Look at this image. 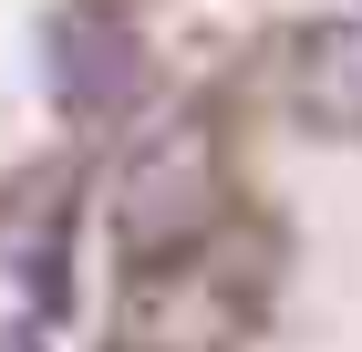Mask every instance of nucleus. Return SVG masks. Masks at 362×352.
Here are the masks:
<instances>
[{
  "instance_id": "obj_1",
  "label": "nucleus",
  "mask_w": 362,
  "mask_h": 352,
  "mask_svg": "<svg viewBox=\"0 0 362 352\" xmlns=\"http://www.w3.org/2000/svg\"><path fill=\"white\" fill-rule=\"evenodd\" d=\"M93 352H362V0L228 31L104 166Z\"/></svg>"
},
{
  "instance_id": "obj_2",
  "label": "nucleus",
  "mask_w": 362,
  "mask_h": 352,
  "mask_svg": "<svg viewBox=\"0 0 362 352\" xmlns=\"http://www.w3.org/2000/svg\"><path fill=\"white\" fill-rule=\"evenodd\" d=\"M156 104V21L145 0H0V239L42 217L73 176Z\"/></svg>"
}]
</instances>
